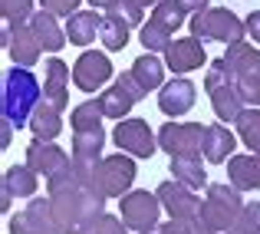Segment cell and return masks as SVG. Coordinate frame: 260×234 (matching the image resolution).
<instances>
[{
    "label": "cell",
    "mask_w": 260,
    "mask_h": 234,
    "mask_svg": "<svg viewBox=\"0 0 260 234\" xmlns=\"http://www.w3.org/2000/svg\"><path fill=\"white\" fill-rule=\"evenodd\" d=\"M43 102V89H40V79L33 76L23 66H10L4 73V93H0V109H4V119L10 122L13 129L30 126L37 106Z\"/></svg>",
    "instance_id": "1"
},
{
    "label": "cell",
    "mask_w": 260,
    "mask_h": 234,
    "mask_svg": "<svg viewBox=\"0 0 260 234\" xmlns=\"http://www.w3.org/2000/svg\"><path fill=\"white\" fill-rule=\"evenodd\" d=\"M53 224L56 234H83L95 218L106 215V198L92 195L89 188H76V191H63L53 195Z\"/></svg>",
    "instance_id": "2"
},
{
    "label": "cell",
    "mask_w": 260,
    "mask_h": 234,
    "mask_svg": "<svg viewBox=\"0 0 260 234\" xmlns=\"http://www.w3.org/2000/svg\"><path fill=\"white\" fill-rule=\"evenodd\" d=\"M204 89H208V99H211V106H214V115L224 122V126H228V122H237L241 112L247 109V102H244V96H241V89H237L234 76H231L224 56L214 60V63H208Z\"/></svg>",
    "instance_id": "3"
},
{
    "label": "cell",
    "mask_w": 260,
    "mask_h": 234,
    "mask_svg": "<svg viewBox=\"0 0 260 234\" xmlns=\"http://www.w3.org/2000/svg\"><path fill=\"white\" fill-rule=\"evenodd\" d=\"M191 37L201 43H241L247 37V23L228 7H208V10L191 17Z\"/></svg>",
    "instance_id": "4"
},
{
    "label": "cell",
    "mask_w": 260,
    "mask_h": 234,
    "mask_svg": "<svg viewBox=\"0 0 260 234\" xmlns=\"http://www.w3.org/2000/svg\"><path fill=\"white\" fill-rule=\"evenodd\" d=\"M244 204H247V201L241 198V188L224 185V182H211L208 185V198L201 201V221L208 224L211 231H217V234L224 231V234H228L237 224Z\"/></svg>",
    "instance_id": "5"
},
{
    "label": "cell",
    "mask_w": 260,
    "mask_h": 234,
    "mask_svg": "<svg viewBox=\"0 0 260 234\" xmlns=\"http://www.w3.org/2000/svg\"><path fill=\"white\" fill-rule=\"evenodd\" d=\"M132 182H135V162H132V155L119 152V155H106L95 165L86 188L99 198H122V195H128Z\"/></svg>",
    "instance_id": "6"
},
{
    "label": "cell",
    "mask_w": 260,
    "mask_h": 234,
    "mask_svg": "<svg viewBox=\"0 0 260 234\" xmlns=\"http://www.w3.org/2000/svg\"><path fill=\"white\" fill-rule=\"evenodd\" d=\"M224 63H228L231 76H234L237 89H241L244 102L254 106V109H260V50H254L250 43L241 40V43L228 46Z\"/></svg>",
    "instance_id": "7"
},
{
    "label": "cell",
    "mask_w": 260,
    "mask_h": 234,
    "mask_svg": "<svg viewBox=\"0 0 260 234\" xmlns=\"http://www.w3.org/2000/svg\"><path fill=\"white\" fill-rule=\"evenodd\" d=\"M112 142L119 145V152L132 158H152L158 152V135L148 129L145 119H119L112 129Z\"/></svg>",
    "instance_id": "8"
},
{
    "label": "cell",
    "mask_w": 260,
    "mask_h": 234,
    "mask_svg": "<svg viewBox=\"0 0 260 234\" xmlns=\"http://www.w3.org/2000/svg\"><path fill=\"white\" fill-rule=\"evenodd\" d=\"M158 149L168 155H204V126L201 122H165L158 129Z\"/></svg>",
    "instance_id": "9"
},
{
    "label": "cell",
    "mask_w": 260,
    "mask_h": 234,
    "mask_svg": "<svg viewBox=\"0 0 260 234\" xmlns=\"http://www.w3.org/2000/svg\"><path fill=\"white\" fill-rule=\"evenodd\" d=\"M122 208V221L128 224V231H152L158 228V215H161V198L152 195V191H128V195L119 198Z\"/></svg>",
    "instance_id": "10"
},
{
    "label": "cell",
    "mask_w": 260,
    "mask_h": 234,
    "mask_svg": "<svg viewBox=\"0 0 260 234\" xmlns=\"http://www.w3.org/2000/svg\"><path fill=\"white\" fill-rule=\"evenodd\" d=\"M139 99H145V86L132 73H122L106 93H99V106L106 112V119H128V112Z\"/></svg>",
    "instance_id": "11"
},
{
    "label": "cell",
    "mask_w": 260,
    "mask_h": 234,
    "mask_svg": "<svg viewBox=\"0 0 260 234\" xmlns=\"http://www.w3.org/2000/svg\"><path fill=\"white\" fill-rule=\"evenodd\" d=\"M155 195L161 198V208L168 211L172 221H194V218H201V198L194 195V188L175 182V178L161 182L155 188Z\"/></svg>",
    "instance_id": "12"
},
{
    "label": "cell",
    "mask_w": 260,
    "mask_h": 234,
    "mask_svg": "<svg viewBox=\"0 0 260 234\" xmlns=\"http://www.w3.org/2000/svg\"><path fill=\"white\" fill-rule=\"evenodd\" d=\"M7 231H10V234H56L50 195H46V198H30V204H26L23 211L10 215Z\"/></svg>",
    "instance_id": "13"
},
{
    "label": "cell",
    "mask_w": 260,
    "mask_h": 234,
    "mask_svg": "<svg viewBox=\"0 0 260 234\" xmlns=\"http://www.w3.org/2000/svg\"><path fill=\"white\" fill-rule=\"evenodd\" d=\"M109 79H112V63H109L106 53L86 50L83 56L73 63V82H76L83 93H99Z\"/></svg>",
    "instance_id": "14"
},
{
    "label": "cell",
    "mask_w": 260,
    "mask_h": 234,
    "mask_svg": "<svg viewBox=\"0 0 260 234\" xmlns=\"http://www.w3.org/2000/svg\"><path fill=\"white\" fill-rule=\"evenodd\" d=\"M165 66L175 73V76H184V73H194L201 66H208V53H204V43L194 37L188 40H175L165 53Z\"/></svg>",
    "instance_id": "15"
},
{
    "label": "cell",
    "mask_w": 260,
    "mask_h": 234,
    "mask_svg": "<svg viewBox=\"0 0 260 234\" xmlns=\"http://www.w3.org/2000/svg\"><path fill=\"white\" fill-rule=\"evenodd\" d=\"M37 171L30 168V165H10V168L4 171V185H0V208L10 211L13 198H33L37 195Z\"/></svg>",
    "instance_id": "16"
},
{
    "label": "cell",
    "mask_w": 260,
    "mask_h": 234,
    "mask_svg": "<svg viewBox=\"0 0 260 234\" xmlns=\"http://www.w3.org/2000/svg\"><path fill=\"white\" fill-rule=\"evenodd\" d=\"M198 99V86L191 82L188 76H175L172 82H165L158 93V109L165 115H184L191 112V106H194Z\"/></svg>",
    "instance_id": "17"
},
{
    "label": "cell",
    "mask_w": 260,
    "mask_h": 234,
    "mask_svg": "<svg viewBox=\"0 0 260 234\" xmlns=\"http://www.w3.org/2000/svg\"><path fill=\"white\" fill-rule=\"evenodd\" d=\"M46 73H43V99L50 102V106H56L59 112H63L66 106H70V66L63 63V60H46Z\"/></svg>",
    "instance_id": "18"
},
{
    "label": "cell",
    "mask_w": 260,
    "mask_h": 234,
    "mask_svg": "<svg viewBox=\"0 0 260 234\" xmlns=\"http://www.w3.org/2000/svg\"><path fill=\"white\" fill-rule=\"evenodd\" d=\"M30 30H33V37H37V43H40V50H43V53H59L66 43H70V37H66V26H59L56 13H50V10L33 13Z\"/></svg>",
    "instance_id": "19"
},
{
    "label": "cell",
    "mask_w": 260,
    "mask_h": 234,
    "mask_svg": "<svg viewBox=\"0 0 260 234\" xmlns=\"http://www.w3.org/2000/svg\"><path fill=\"white\" fill-rule=\"evenodd\" d=\"M73 155H66L59 145H53V142H43V139H33L30 145H26V165H30L37 175H46L50 178L53 171H59L63 165H70Z\"/></svg>",
    "instance_id": "20"
},
{
    "label": "cell",
    "mask_w": 260,
    "mask_h": 234,
    "mask_svg": "<svg viewBox=\"0 0 260 234\" xmlns=\"http://www.w3.org/2000/svg\"><path fill=\"white\" fill-rule=\"evenodd\" d=\"M234 149H237V139H234V132H231L224 122L204 126V158H208L211 165L228 162V158L234 155Z\"/></svg>",
    "instance_id": "21"
},
{
    "label": "cell",
    "mask_w": 260,
    "mask_h": 234,
    "mask_svg": "<svg viewBox=\"0 0 260 234\" xmlns=\"http://www.w3.org/2000/svg\"><path fill=\"white\" fill-rule=\"evenodd\" d=\"M228 182L241 191H260V155H231L228 158Z\"/></svg>",
    "instance_id": "22"
},
{
    "label": "cell",
    "mask_w": 260,
    "mask_h": 234,
    "mask_svg": "<svg viewBox=\"0 0 260 234\" xmlns=\"http://www.w3.org/2000/svg\"><path fill=\"white\" fill-rule=\"evenodd\" d=\"M99 26H102V17L95 10H76L73 17H66V37H70V43L86 46L99 37Z\"/></svg>",
    "instance_id": "23"
},
{
    "label": "cell",
    "mask_w": 260,
    "mask_h": 234,
    "mask_svg": "<svg viewBox=\"0 0 260 234\" xmlns=\"http://www.w3.org/2000/svg\"><path fill=\"white\" fill-rule=\"evenodd\" d=\"M10 60H13V66H23V70H30L33 63L40 60V43H37V37H33V30H30V23L26 26H17V33H13V40H10Z\"/></svg>",
    "instance_id": "24"
},
{
    "label": "cell",
    "mask_w": 260,
    "mask_h": 234,
    "mask_svg": "<svg viewBox=\"0 0 260 234\" xmlns=\"http://www.w3.org/2000/svg\"><path fill=\"white\" fill-rule=\"evenodd\" d=\"M168 171H172L175 182L188 185V188H201V185H208V171H204L201 155H175L172 165H168Z\"/></svg>",
    "instance_id": "25"
},
{
    "label": "cell",
    "mask_w": 260,
    "mask_h": 234,
    "mask_svg": "<svg viewBox=\"0 0 260 234\" xmlns=\"http://www.w3.org/2000/svg\"><path fill=\"white\" fill-rule=\"evenodd\" d=\"M30 129H33V139L53 142L59 132H63V112L43 99V102L37 106V112H33V119H30Z\"/></svg>",
    "instance_id": "26"
},
{
    "label": "cell",
    "mask_w": 260,
    "mask_h": 234,
    "mask_svg": "<svg viewBox=\"0 0 260 234\" xmlns=\"http://www.w3.org/2000/svg\"><path fill=\"white\" fill-rule=\"evenodd\" d=\"M165 70H168V66L161 63L155 53H142V56L132 63V70H128V73H132V76L145 86V93H152V89H161V86H165Z\"/></svg>",
    "instance_id": "27"
},
{
    "label": "cell",
    "mask_w": 260,
    "mask_h": 234,
    "mask_svg": "<svg viewBox=\"0 0 260 234\" xmlns=\"http://www.w3.org/2000/svg\"><path fill=\"white\" fill-rule=\"evenodd\" d=\"M128 20H122L119 13H106L102 17V26H99V40H102V46H106L109 53H119V50H125V43H128Z\"/></svg>",
    "instance_id": "28"
},
{
    "label": "cell",
    "mask_w": 260,
    "mask_h": 234,
    "mask_svg": "<svg viewBox=\"0 0 260 234\" xmlns=\"http://www.w3.org/2000/svg\"><path fill=\"white\" fill-rule=\"evenodd\" d=\"M237 126V135H241V142L250 149L254 155H260V109H254V106H247L241 112V119L234 122Z\"/></svg>",
    "instance_id": "29"
},
{
    "label": "cell",
    "mask_w": 260,
    "mask_h": 234,
    "mask_svg": "<svg viewBox=\"0 0 260 234\" xmlns=\"http://www.w3.org/2000/svg\"><path fill=\"white\" fill-rule=\"evenodd\" d=\"M139 40H142V46H145V53H168V46L175 43L172 30H165L161 23H155L152 17H148V23H142Z\"/></svg>",
    "instance_id": "30"
},
{
    "label": "cell",
    "mask_w": 260,
    "mask_h": 234,
    "mask_svg": "<svg viewBox=\"0 0 260 234\" xmlns=\"http://www.w3.org/2000/svg\"><path fill=\"white\" fill-rule=\"evenodd\" d=\"M102 119H106V112H102L99 99H86V102H79V106L73 109V115H70L73 129H92V126H102Z\"/></svg>",
    "instance_id": "31"
},
{
    "label": "cell",
    "mask_w": 260,
    "mask_h": 234,
    "mask_svg": "<svg viewBox=\"0 0 260 234\" xmlns=\"http://www.w3.org/2000/svg\"><path fill=\"white\" fill-rule=\"evenodd\" d=\"M152 20L155 23H161L165 30H178V26L184 23V7L178 4V0H161L158 7H152Z\"/></svg>",
    "instance_id": "32"
},
{
    "label": "cell",
    "mask_w": 260,
    "mask_h": 234,
    "mask_svg": "<svg viewBox=\"0 0 260 234\" xmlns=\"http://www.w3.org/2000/svg\"><path fill=\"white\" fill-rule=\"evenodd\" d=\"M4 23L10 26H26L33 20V0H0Z\"/></svg>",
    "instance_id": "33"
},
{
    "label": "cell",
    "mask_w": 260,
    "mask_h": 234,
    "mask_svg": "<svg viewBox=\"0 0 260 234\" xmlns=\"http://www.w3.org/2000/svg\"><path fill=\"white\" fill-rule=\"evenodd\" d=\"M228 234H260V201H247L237 218V224Z\"/></svg>",
    "instance_id": "34"
},
{
    "label": "cell",
    "mask_w": 260,
    "mask_h": 234,
    "mask_svg": "<svg viewBox=\"0 0 260 234\" xmlns=\"http://www.w3.org/2000/svg\"><path fill=\"white\" fill-rule=\"evenodd\" d=\"M83 234H128V224L115 215H102V218H95Z\"/></svg>",
    "instance_id": "35"
},
{
    "label": "cell",
    "mask_w": 260,
    "mask_h": 234,
    "mask_svg": "<svg viewBox=\"0 0 260 234\" xmlns=\"http://www.w3.org/2000/svg\"><path fill=\"white\" fill-rule=\"evenodd\" d=\"M142 10H145V7L135 4V0H122V4L115 7L112 13H119V17H122V20H128L132 26H142V23H145V13H142Z\"/></svg>",
    "instance_id": "36"
},
{
    "label": "cell",
    "mask_w": 260,
    "mask_h": 234,
    "mask_svg": "<svg viewBox=\"0 0 260 234\" xmlns=\"http://www.w3.org/2000/svg\"><path fill=\"white\" fill-rule=\"evenodd\" d=\"M79 4L83 0H40V10H50L56 17H73L79 10Z\"/></svg>",
    "instance_id": "37"
},
{
    "label": "cell",
    "mask_w": 260,
    "mask_h": 234,
    "mask_svg": "<svg viewBox=\"0 0 260 234\" xmlns=\"http://www.w3.org/2000/svg\"><path fill=\"white\" fill-rule=\"evenodd\" d=\"M161 234H191V221H168V224H158Z\"/></svg>",
    "instance_id": "38"
},
{
    "label": "cell",
    "mask_w": 260,
    "mask_h": 234,
    "mask_svg": "<svg viewBox=\"0 0 260 234\" xmlns=\"http://www.w3.org/2000/svg\"><path fill=\"white\" fill-rule=\"evenodd\" d=\"M244 23H247V33H250V40H257V43H260V10H250Z\"/></svg>",
    "instance_id": "39"
},
{
    "label": "cell",
    "mask_w": 260,
    "mask_h": 234,
    "mask_svg": "<svg viewBox=\"0 0 260 234\" xmlns=\"http://www.w3.org/2000/svg\"><path fill=\"white\" fill-rule=\"evenodd\" d=\"M178 4L184 7V13H201V10H208V0H178Z\"/></svg>",
    "instance_id": "40"
},
{
    "label": "cell",
    "mask_w": 260,
    "mask_h": 234,
    "mask_svg": "<svg viewBox=\"0 0 260 234\" xmlns=\"http://www.w3.org/2000/svg\"><path fill=\"white\" fill-rule=\"evenodd\" d=\"M10 142H13V126L4 119V126H0V149H10Z\"/></svg>",
    "instance_id": "41"
},
{
    "label": "cell",
    "mask_w": 260,
    "mask_h": 234,
    "mask_svg": "<svg viewBox=\"0 0 260 234\" xmlns=\"http://www.w3.org/2000/svg\"><path fill=\"white\" fill-rule=\"evenodd\" d=\"M89 4H92V10H106V13H112L115 7L122 4V0H89Z\"/></svg>",
    "instance_id": "42"
},
{
    "label": "cell",
    "mask_w": 260,
    "mask_h": 234,
    "mask_svg": "<svg viewBox=\"0 0 260 234\" xmlns=\"http://www.w3.org/2000/svg\"><path fill=\"white\" fill-rule=\"evenodd\" d=\"M191 234H217V231H211L201 218H194V221H191Z\"/></svg>",
    "instance_id": "43"
},
{
    "label": "cell",
    "mask_w": 260,
    "mask_h": 234,
    "mask_svg": "<svg viewBox=\"0 0 260 234\" xmlns=\"http://www.w3.org/2000/svg\"><path fill=\"white\" fill-rule=\"evenodd\" d=\"M135 4H142V7H158L161 0H135Z\"/></svg>",
    "instance_id": "44"
},
{
    "label": "cell",
    "mask_w": 260,
    "mask_h": 234,
    "mask_svg": "<svg viewBox=\"0 0 260 234\" xmlns=\"http://www.w3.org/2000/svg\"><path fill=\"white\" fill-rule=\"evenodd\" d=\"M142 234H161V231H158V228H152V231H142Z\"/></svg>",
    "instance_id": "45"
}]
</instances>
